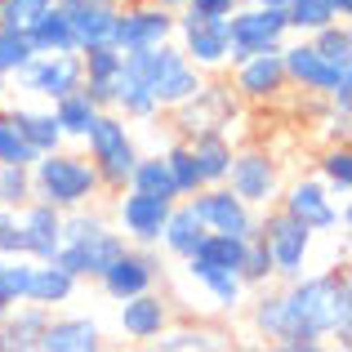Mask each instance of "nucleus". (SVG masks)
I'll list each match as a JSON object with an SVG mask.
<instances>
[{
  "label": "nucleus",
  "mask_w": 352,
  "mask_h": 352,
  "mask_svg": "<svg viewBox=\"0 0 352 352\" xmlns=\"http://www.w3.org/2000/svg\"><path fill=\"white\" fill-rule=\"evenodd\" d=\"M281 335H303L317 348L326 339H339V348L352 344V281L344 267L303 272L294 281H285Z\"/></svg>",
  "instance_id": "obj_1"
},
{
  "label": "nucleus",
  "mask_w": 352,
  "mask_h": 352,
  "mask_svg": "<svg viewBox=\"0 0 352 352\" xmlns=\"http://www.w3.org/2000/svg\"><path fill=\"white\" fill-rule=\"evenodd\" d=\"M129 241L112 228V219L94 206H76L63 214V245L54 254V263H63L76 281H98L107 263L125 250Z\"/></svg>",
  "instance_id": "obj_2"
},
{
  "label": "nucleus",
  "mask_w": 352,
  "mask_h": 352,
  "mask_svg": "<svg viewBox=\"0 0 352 352\" xmlns=\"http://www.w3.org/2000/svg\"><path fill=\"white\" fill-rule=\"evenodd\" d=\"M32 197L67 214L76 206H94L103 197V183H98V170L89 165L85 152L54 147L32 161Z\"/></svg>",
  "instance_id": "obj_3"
},
{
  "label": "nucleus",
  "mask_w": 352,
  "mask_h": 352,
  "mask_svg": "<svg viewBox=\"0 0 352 352\" xmlns=\"http://www.w3.org/2000/svg\"><path fill=\"white\" fill-rule=\"evenodd\" d=\"M125 72H134V76L152 89V98H156L161 112H170V107L183 103V98H192L201 89V80H206V72L192 67L174 41L152 45V50H125Z\"/></svg>",
  "instance_id": "obj_4"
},
{
  "label": "nucleus",
  "mask_w": 352,
  "mask_h": 352,
  "mask_svg": "<svg viewBox=\"0 0 352 352\" xmlns=\"http://www.w3.org/2000/svg\"><path fill=\"white\" fill-rule=\"evenodd\" d=\"M285 80L303 94H321L335 107H352V63H330L308 36H294L281 45Z\"/></svg>",
  "instance_id": "obj_5"
},
{
  "label": "nucleus",
  "mask_w": 352,
  "mask_h": 352,
  "mask_svg": "<svg viewBox=\"0 0 352 352\" xmlns=\"http://www.w3.org/2000/svg\"><path fill=\"white\" fill-rule=\"evenodd\" d=\"M85 156L89 165L98 170V183H103V192H116L129 183V170H134L138 161V143H134V129H129V120L112 112V107H103V112L94 116V125L85 129Z\"/></svg>",
  "instance_id": "obj_6"
},
{
  "label": "nucleus",
  "mask_w": 352,
  "mask_h": 352,
  "mask_svg": "<svg viewBox=\"0 0 352 352\" xmlns=\"http://www.w3.org/2000/svg\"><path fill=\"white\" fill-rule=\"evenodd\" d=\"M258 236H263L267 254H272L276 281H294V276L308 272V258H312V241H317V232H312V228H303L294 214H285L281 206H267L263 219H258Z\"/></svg>",
  "instance_id": "obj_7"
},
{
  "label": "nucleus",
  "mask_w": 352,
  "mask_h": 352,
  "mask_svg": "<svg viewBox=\"0 0 352 352\" xmlns=\"http://www.w3.org/2000/svg\"><path fill=\"white\" fill-rule=\"evenodd\" d=\"M228 41H232V63L250 58V54H267V50H281L290 41V23H285V9L276 5H241L228 14ZM228 63V67H232Z\"/></svg>",
  "instance_id": "obj_8"
},
{
  "label": "nucleus",
  "mask_w": 352,
  "mask_h": 352,
  "mask_svg": "<svg viewBox=\"0 0 352 352\" xmlns=\"http://www.w3.org/2000/svg\"><path fill=\"white\" fill-rule=\"evenodd\" d=\"M174 45L183 50V58L192 67L223 72L232 63V41H228V18H206V14H188L179 9V23H174Z\"/></svg>",
  "instance_id": "obj_9"
},
{
  "label": "nucleus",
  "mask_w": 352,
  "mask_h": 352,
  "mask_svg": "<svg viewBox=\"0 0 352 352\" xmlns=\"http://www.w3.org/2000/svg\"><path fill=\"white\" fill-rule=\"evenodd\" d=\"M174 112V129H179V138H192V134H210V129H219V134H228V125L241 116V98L232 94V85H219V80H201V89L192 98H183L179 107H170Z\"/></svg>",
  "instance_id": "obj_10"
},
{
  "label": "nucleus",
  "mask_w": 352,
  "mask_h": 352,
  "mask_svg": "<svg viewBox=\"0 0 352 352\" xmlns=\"http://www.w3.org/2000/svg\"><path fill=\"white\" fill-rule=\"evenodd\" d=\"M223 183L250 210H267L281 197V170H276L272 152H263V147H232V165H228Z\"/></svg>",
  "instance_id": "obj_11"
},
{
  "label": "nucleus",
  "mask_w": 352,
  "mask_h": 352,
  "mask_svg": "<svg viewBox=\"0 0 352 352\" xmlns=\"http://www.w3.org/2000/svg\"><path fill=\"white\" fill-rule=\"evenodd\" d=\"M14 80H18V94L54 103V98H63L67 89H76L85 80V67H80V54H32L14 72Z\"/></svg>",
  "instance_id": "obj_12"
},
{
  "label": "nucleus",
  "mask_w": 352,
  "mask_h": 352,
  "mask_svg": "<svg viewBox=\"0 0 352 352\" xmlns=\"http://www.w3.org/2000/svg\"><path fill=\"white\" fill-rule=\"evenodd\" d=\"M192 214L206 223V232H232V236H254L258 232V210H250L228 183H206L192 197H183Z\"/></svg>",
  "instance_id": "obj_13"
},
{
  "label": "nucleus",
  "mask_w": 352,
  "mask_h": 352,
  "mask_svg": "<svg viewBox=\"0 0 352 352\" xmlns=\"http://www.w3.org/2000/svg\"><path fill=\"white\" fill-rule=\"evenodd\" d=\"M276 206L285 214H294L303 228L312 232H335V228H348V206H335V192L326 188L321 179H294L290 188H281Z\"/></svg>",
  "instance_id": "obj_14"
},
{
  "label": "nucleus",
  "mask_w": 352,
  "mask_h": 352,
  "mask_svg": "<svg viewBox=\"0 0 352 352\" xmlns=\"http://www.w3.org/2000/svg\"><path fill=\"white\" fill-rule=\"evenodd\" d=\"M170 206L174 201H165V197H147V192L120 188L116 201H112V228L129 245H156L165 219H170Z\"/></svg>",
  "instance_id": "obj_15"
},
{
  "label": "nucleus",
  "mask_w": 352,
  "mask_h": 352,
  "mask_svg": "<svg viewBox=\"0 0 352 352\" xmlns=\"http://www.w3.org/2000/svg\"><path fill=\"white\" fill-rule=\"evenodd\" d=\"M161 281V254L156 245H125L112 263L98 272V285L112 303L129 299V294H143V290H156Z\"/></svg>",
  "instance_id": "obj_16"
},
{
  "label": "nucleus",
  "mask_w": 352,
  "mask_h": 352,
  "mask_svg": "<svg viewBox=\"0 0 352 352\" xmlns=\"http://www.w3.org/2000/svg\"><path fill=\"white\" fill-rule=\"evenodd\" d=\"M174 23H179V9H161V5H120V9H116L112 45H116V50H152V45L174 41Z\"/></svg>",
  "instance_id": "obj_17"
},
{
  "label": "nucleus",
  "mask_w": 352,
  "mask_h": 352,
  "mask_svg": "<svg viewBox=\"0 0 352 352\" xmlns=\"http://www.w3.org/2000/svg\"><path fill=\"white\" fill-rule=\"evenodd\" d=\"M285 89H290V80H285L281 50L250 54V58L232 63V94L241 103H276Z\"/></svg>",
  "instance_id": "obj_18"
},
{
  "label": "nucleus",
  "mask_w": 352,
  "mask_h": 352,
  "mask_svg": "<svg viewBox=\"0 0 352 352\" xmlns=\"http://www.w3.org/2000/svg\"><path fill=\"white\" fill-rule=\"evenodd\" d=\"M58 245H63V210L32 197L18 210V254L45 263V258L58 254Z\"/></svg>",
  "instance_id": "obj_19"
},
{
  "label": "nucleus",
  "mask_w": 352,
  "mask_h": 352,
  "mask_svg": "<svg viewBox=\"0 0 352 352\" xmlns=\"http://www.w3.org/2000/svg\"><path fill=\"white\" fill-rule=\"evenodd\" d=\"M116 326H120V335L134 339V344H152V339L170 326V299L156 294V290L129 294V299H120V308H116Z\"/></svg>",
  "instance_id": "obj_20"
},
{
  "label": "nucleus",
  "mask_w": 352,
  "mask_h": 352,
  "mask_svg": "<svg viewBox=\"0 0 352 352\" xmlns=\"http://www.w3.org/2000/svg\"><path fill=\"white\" fill-rule=\"evenodd\" d=\"M36 348L41 352H98L103 348V326L94 317H50Z\"/></svg>",
  "instance_id": "obj_21"
},
{
  "label": "nucleus",
  "mask_w": 352,
  "mask_h": 352,
  "mask_svg": "<svg viewBox=\"0 0 352 352\" xmlns=\"http://www.w3.org/2000/svg\"><path fill=\"white\" fill-rule=\"evenodd\" d=\"M201 241H206V223H201V219L192 214L188 201H174V206H170V219H165L161 241H156V245H161L170 258H179V263H183V258L197 254Z\"/></svg>",
  "instance_id": "obj_22"
},
{
  "label": "nucleus",
  "mask_w": 352,
  "mask_h": 352,
  "mask_svg": "<svg viewBox=\"0 0 352 352\" xmlns=\"http://www.w3.org/2000/svg\"><path fill=\"white\" fill-rule=\"evenodd\" d=\"M54 308H45V303H32V299H18L14 308H9L5 317V344L9 352H36V344H41V330L50 326Z\"/></svg>",
  "instance_id": "obj_23"
},
{
  "label": "nucleus",
  "mask_w": 352,
  "mask_h": 352,
  "mask_svg": "<svg viewBox=\"0 0 352 352\" xmlns=\"http://www.w3.org/2000/svg\"><path fill=\"white\" fill-rule=\"evenodd\" d=\"M183 267H188V276L210 294L214 308L236 312L241 303H245V285H241L236 272H228V267H210V263H201V258H183Z\"/></svg>",
  "instance_id": "obj_24"
},
{
  "label": "nucleus",
  "mask_w": 352,
  "mask_h": 352,
  "mask_svg": "<svg viewBox=\"0 0 352 352\" xmlns=\"http://www.w3.org/2000/svg\"><path fill=\"white\" fill-rule=\"evenodd\" d=\"M76 276L67 272L63 263L45 258V263H32V281H27V299L32 303H45V308H58V303H72L76 294Z\"/></svg>",
  "instance_id": "obj_25"
},
{
  "label": "nucleus",
  "mask_w": 352,
  "mask_h": 352,
  "mask_svg": "<svg viewBox=\"0 0 352 352\" xmlns=\"http://www.w3.org/2000/svg\"><path fill=\"white\" fill-rule=\"evenodd\" d=\"M0 112L23 129V138L36 147V156H41V152H54V147L67 143V138H63V129H58V120H54V107H0Z\"/></svg>",
  "instance_id": "obj_26"
},
{
  "label": "nucleus",
  "mask_w": 352,
  "mask_h": 352,
  "mask_svg": "<svg viewBox=\"0 0 352 352\" xmlns=\"http://www.w3.org/2000/svg\"><path fill=\"white\" fill-rule=\"evenodd\" d=\"M188 147H192V161H197V170H201V188L228 179V165H232V138H228V134H219V129H210V134H192Z\"/></svg>",
  "instance_id": "obj_27"
},
{
  "label": "nucleus",
  "mask_w": 352,
  "mask_h": 352,
  "mask_svg": "<svg viewBox=\"0 0 352 352\" xmlns=\"http://www.w3.org/2000/svg\"><path fill=\"white\" fill-rule=\"evenodd\" d=\"M27 41H32L36 54H80L76 50V32L67 23V9H45L32 27H27Z\"/></svg>",
  "instance_id": "obj_28"
},
{
  "label": "nucleus",
  "mask_w": 352,
  "mask_h": 352,
  "mask_svg": "<svg viewBox=\"0 0 352 352\" xmlns=\"http://www.w3.org/2000/svg\"><path fill=\"white\" fill-rule=\"evenodd\" d=\"M152 344L161 352H223L232 339H228V330H219V326H174L170 321Z\"/></svg>",
  "instance_id": "obj_29"
},
{
  "label": "nucleus",
  "mask_w": 352,
  "mask_h": 352,
  "mask_svg": "<svg viewBox=\"0 0 352 352\" xmlns=\"http://www.w3.org/2000/svg\"><path fill=\"white\" fill-rule=\"evenodd\" d=\"M112 112H120L125 120H156V116H161V107H156L152 89H147L143 80L134 76V72H125V63H120V72H116V98H112Z\"/></svg>",
  "instance_id": "obj_30"
},
{
  "label": "nucleus",
  "mask_w": 352,
  "mask_h": 352,
  "mask_svg": "<svg viewBox=\"0 0 352 352\" xmlns=\"http://www.w3.org/2000/svg\"><path fill=\"white\" fill-rule=\"evenodd\" d=\"M54 120H58V129H63V138H67V143H80V138H85V129L94 125V116H98V107L89 103V94L85 89H67V94L63 98H54Z\"/></svg>",
  "instance_id": "obj_31"
},
{
  "label": "nucleus",
  "mask_w": 352,
  "mask_h": 352,
  "mask_svg": "<svg viewBox=\"0 0 352 352\" xmlns=\"http://www.w3.org/2000/svg\"><path fill=\"white\" fill-rule=\"evenodd\" d=\"M125 188L147 192V197L179 201V188H174L170 165H165V156H161V152H156V156H143V152H138V161H134V170H129V183H125Z\"/></svg>",
  "instance_id": "obj_32"
},
{
  "label": "nucleus",
  "mask_w": 352,
  "mask_h": 352,
  "mask_svg": "<svg viewBox=\"0 0 352 352\" xmlns=\"http://www.w3.org/2000/svg\"><path fill=\"white\" fill-rule=\"evenodd\" d=\"M67 23L76 32V50L107 45L116 32V9H67Z\"/></svg>",
  "instance_id": "obj_33"
},
{
  "label": "nucleus",
  "mask_w": 352,
  "mask_h": 352,
  "mask_svg": "<svg viewBox=\"0 0 352 352\" xmlns=\"http://www.w3.org/2000/svg\"><path fill=\"white\" fill-rule=\"evenodd\" d=\"M241 285L245 290H263L267 281H276V267H272V254H267L263 236H245V250H241V267H236Z\"/></svg>",
  "instance_id": "obj_34"
},
{
  "label": "nucleus",
  "mask_w": 352,
  "mask_h": 352,
  "mask_svg": "<svg viewBox=\"0 0 352 352\" xmlns=\"http://www.w3.org/2000/svg\"><path fill=\"white\" fill-rule=\"evenodd\" d=\"M317 179L326 183L330 192H335L339 201L352 192V152H348V143H330L326 152H321V161H317Z\"/></svg>",
  "instance_id": "obj_35"
},
{
  "label": "nucleus",
  "mask_w": 352,
  "mask_h": 352,
  "mask_svg": "<svg viewBox=\"0 0 352 352\" xmlns=\"http://www.w3.org/2000/svg\"><path fill=\"white\" fill-rule=\"evenodd\" d=\"M161 156H165V165H170V179H174V188H179V201L192 197V192L201 188V170H197V161H192L188 138H174Z\"/></svg>",
  "instance_id": "obj_36"
},
{
  "label": "nucleus",
  "mask_w": 352,
  "mask_h": 352,
  "mask_svg": "<svg viewBox=\"0 0 352 352\" xmlns=\"http://www.w3.org/2000/svg\"><path fill=\"white\" fill-rule=\"evenodd\" d=\"M285 23H290V36H312L317 27L335 23V9L326 0H290L285 5Z\"/></svg>",
  "instance_id": "obj_37"
},
{
  "label": "nucleus",
  "mask_w": 352,
  "mask_h": 352,
  "mask_svg": "<svg viewBox=\"0 0 352 352\" xmlns=\"http://www.w3.org/2000/svg\"><path fill=\"white\" fill-rule=\"evenodd\" d=\"M32 263H36V258H27V254H0V299H5V303L27 299Z\"/></svg>",
  "instance_id": "obj_38"
},
{
  "label": "nucleus",
  "mask_w": 352,
  "mask_h": 352,
  "mask_svg": "<svg viewBox=\"0 0 352 352\" xmlns=\"http://www.w3.org/2000/svg\"><path fill=\"white\" fill-rule=\"evenodd\" d=\"M308 41L317 45V50L326 54L330 63H352V32H348V18H335V23L317 27Z\"/></svg>",
  "instance_id": "obj_39"
},
{
  "label": "nucleus",
  "mask_w": 352,
  "mask_h": 352,
  "mask_svg": "<svg viewBox=\"0 0 352 352\" xmlns=\"http://www.w3.org/2000/svg\"><path fill=\"white\" fill-rule=\"evenodd\" d=\"M120 63H125V50H116L112 41L80 50V67H85V76H89V80H116Z\"/></svg>",
  "instance_id": "obj_40"
},
{
  "label": "nucleus",
  "mask_w": 352,
  "mask_h": 352,
  "mask_svg": "<svg viewBox=\"0 0 352 352\" xmlns=\"http://www.w3.org/2000/svg\"><path fill=\"white\" fill-rule=\"evenodd\" d=\"M32 201V165H0V206L23 210Z\"/></svg>",
  "instance_id": "obj_41"
},
{
  "label": "nucleus",
  "mask_w": 352,
  "mask_h": 352,
  "mask_svg": "<svg viewBox=\"0 0 352 352\" xmlns=\"http://www.w3.org/2000/svg\"><path fill=\"white\" fill-rule=\"evenodd\" d=\"M32 41H27V32H18V27H5L0 23V76H14L18 67H23L27 58H32Z\"/></svg>",
  "instance_id": "obj_42"
},
{
  "label": "nucleus",
  "mask_w": 352,
  "mask_h": 352,
  "mask_svg": "<svg viewBox=\"0 0 352 352\" xmlns=\"http://www.w3.org/2000/svg\"><path fill=\"white\" fill-rule=\"evenodd\" d=\"M32 161H36V147L23 138V129L14 120L0 112V165H32Z\"/></svg>",
  "instance_id": "obj_43"
},
{
  "label": "nucleus",
  "mask_w": 352,
  "mask_h": 352,
  "mask_svg": "<svg viewBox=\"0 0 352 352\" xmlns=\"http://www.w3.org/2000/svg\"><path fill=\"white\" fill-rule=\"evenodd\" d=\"M45 9H54V0H5V5H0V23L27 32V27L45 14Z\"/></svg>",
  "instance_id": "obj_44"
},
{
  "label": "nucleus",
  "mask_w": 352,
  "mask_h": 352,
  "mask_svg": "<svg viewBox=\"0 0 352 352\" xmlns=\"http://www.w3.org/2000/svg\"><path fill=\"white\" fill-rule=\"evenodd\" d=\"M0 254H18V210L0 206Z\"/></svg>",
  "instance_id": "obj_45"
},
{
  "label": "nucleus",
  "mask_w": 352,
  "mask_h": 352,
  "mask_svg": "<svg viewBox=\"0 0 352 352\" xmlns=\"http://www.w3.org/2000/svg\"><path fill=\"white\" fill-rule=\"evenodd\" d=\"M241 0H183V9L188 14H206V18H228Z\"/></svg>",
  "instance_id": "obj_46"
},
{
  "label": "nucleus",
  "mask_w": 352,
  "mask_h": 352,
  "mask_svg": "<svg viewBox=\"0 0 352 352\" xmlns=\"http://www.w3.org/2000/svg\"><path fill=\"white\" fill-rule=\"evenodd\" d=\"M80 89H85L89 94V103L98 107V112H103V107H112V98H116V80H80Z\"/></svg>",
  "instance_id": "obj_47"
},
{
  "label": "nucleus",
  "mask_w": 352,
  "mask_h": 352,
  "mask_svg": "<svg viewBox=\"0 0 352 352\" xmlns=\"http://www.w3.org/2000/svg\"><path fill=\"white\" fill-rule=\"evenodd\" d=\"M58 9H120V0H54Z\"/></svg>",
  "instance_id": "obj_48"
},
{
  "label": "nucleus",
  "mask_w": 352,
  "mask_h": 352,
  "mask_svg": "<svg viewBox=\"0 0 352 352\" xmlns=\"http://www.w3.org/2000/svg\"><path fill=\"white\" fill-rule=\"evenodd\" d=\"M120 5H161V9H183V0H120Z\"/></svg>",
  "instance_id": "obj_49"
},
{
  "label": "nucleus",
  "mask_w": 352,
  "mask_h": 352,
  "mask_svg": "<svg viewBox=\"0 0 352 352\" xmlns=\"http://www.w3.org/2000/svg\"><path fill=\"white\" fill-rule=\"evenodd\" d=\"M330 9H335V18H352V0H326Z\"/></svg>",
  "instance_id": "obj_50"
},
{
  "label": "nucleus",
  "mask_w": 352,
  "mask_h": 352,
  "mask_svg": "<svg viewBox=\"0 0 352 352\" xmlns=\"http://www.w3.org/2000/svg\"><path fill=\"white\" fill-rule=\"evenodd\" d=\"M250 5H276V9H285L290 0H250Z\"/></svg>",
  "instance_id": "obj_51"
},
{
  "label": "nucleus",
  "mask_w": 352,
  "mask_h": 352,
  "mask_svg": "<svg viewBox=\"0 0 352 352\" xmlns=\"http://www.w3.org/2000/svg\"><path fill=\"white\" fill-rule=\"evenodd\" d=\"M9 308H14V303H5V299H0V326H5V317H9Z\"/></svg>",
  "instance_id": "obj_52"
},
{
  "label": "nucleus",
  "mask_w": 352,
  "mask_h": 352,
  "mask_svg": "<svg viewBox=\"0 0 352 352\" xmlns=\"http://www.w3.org/2000/svg\"><path fill=\"white\" fill-rule=\"evenodd\" d=\"M0 98H5V76H0Z\"/></svg>",
  "instance_id": "obj_53"
},
{
  "label": "nucleus",
  "mask_w": 352,
  "mask_h": 352,
  "mask_svg": "<svg viewBox=\"0 0 352 352\" xmlns=\"http://www.w3.org/2000/svg\"><path fill=\"white\" fill-rule=\"evenodd\" d=\"M0 5H5V0H0Z\"/></svg>",
  "instance_id": "obj_54"
}]
</instances>
